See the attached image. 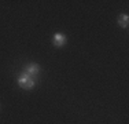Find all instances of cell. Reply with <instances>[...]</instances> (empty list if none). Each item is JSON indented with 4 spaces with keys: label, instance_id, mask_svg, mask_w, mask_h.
<instances>
[{
    "label": "cell",
    "instance_id": "obj_1",
    "mask_svg": "<svg viewBox=\"0 0 129 124\" xmlns=\"http://www.w3.org/2000/svg\"><path fill=\"white\" fill-rule=\"evenodd\" d=\"M18 84H19V87H22L25 90H32L36 86V79L29 76L26 72H23L18 76Z\"/></svg>",
    "mask_w": 129,
    "mask_h": 124
},
{
    "label": "cell",
    "instance_id": "obj_2",
    "mask_svg": "<svg viewBox=\"0 0 129 124\" xmlns=\"http://www.w3.org/2000/svg\"><path fill=\"white\" fill-rule=\"evenodd\" d=\"M66 42H67V39L63 33H55L54 37H52V43H54L55 47H62Z\"/></svg>",
    "mask_w": 129,
    "mask_h": 124
},
{
    "label": "cell",
    "instance_id": "obj_3",
    "mask_svg": "<svg viewBox=\"0 0 129 124\" xmlns=\"http://www.w3.org/2000/svg\"><path fill=\"white\" fill-rule=\"evenodd\" d=\"M25 72L29 74V76H32V77H35V79H36V76H37L39 72H40V66L37 64H33V62H32V64H29L25 68Z\"/></svg>",
    "mask_w": 129,
    "mask_h": 124
},
{
    "label": "cell",
    "instance_id": "obj_4",
    "mask_svg": "<svg viewBox=\"0 0 129 124\" xmlns=\"http://www.w3.org/2000/svg\"><path fill=\"white\" fill-rule=\"evenodd\" d=\"M118 24L121 28H128V24H129V17L126 14H121L118 17Z\"/></svg>",
    "mask_w": 129,
    "mask_h": 124
}]
</instances>
